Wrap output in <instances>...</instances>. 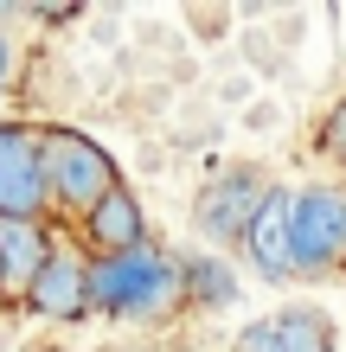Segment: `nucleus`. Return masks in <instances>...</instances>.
I'll use <instances>...</instances> for the list:
<instances>
[{
    "instance_id": "12",
    "label": "nucleus",
    "mask_w": 346,
    "mask_h": 352,
    "mask_svg": "<svg viewBox=\"0 0 346 352\" xmlns=\"http://www.w3.org/2000/svg\"><path fill=\"white\" fill-rule=\"evenodd\" d=\"M321 148H327L334 160H346V102L327 109V122H321Z\"/></svg>"
},
{
    "instance_id": "13",
    "label": "nucleus",
    "mask_w": 346,
    "mask_h": 352,
    "mask_svg": "<svg viewBox=\"0 0 346 352\" xmlns=\"http://www.w3.org/2000/svg\"><path fill=\"white\" fill-rule=\"evenodd\" d=\"M7 77H13V38L0 32V90H7Z\"/></svg>"
},
{
    "instance_id": "4",
    "label": "nucleus",
    "mask_w": 346,
    "mask_h": 352,
    "mask_svg": "<svg viewBox=\"0 0 346 352\" xmlns=\"http://www.w3.org/2000/svg\"><path fill=\"white\" fill-rule=\"evenodd\" d=\"M263 199H270V179H263L257 167H225L212 186H199V205H193V224L199 237L212 243H244V231H250V218L263 212Z\"/></svg>"
},
{
    "instance_id": "11",
    "label": "nucleus",
    "mask_w": 346,
    "mask_h": 352,
    "mask_svg": "<svg viewBox=\"0 0 346 352\" xmlns=\"http://www.w3.org/2000/svg\"><path fill=\"white\" fill-rule=\"evenodd\" d=\"M180 282H186L206 307H225V301L237 295V276H231L218 256H186V263H180Z\"/></svg>"
},
{
    "instance_id": "5",
    "label": "nucleus",
    "mask_w": 346,
    "mask_h": 352,
    "mask_svg": "<svg viewBox=\"0 0 346 352\" xmlns=\"http://www.w3.org/2000/svg\"><path fill=\"white\" fill-rule=\"evenodd\" d=\"M39 205H45L39 135L19 122H0V224H32Z\"/></svg>"
},
{
    "instance_id": "9",
    "label": "nucleus",
    "mask_w": 346,
    "mask_h": 352,
    "mask_svg": "<svg viewBox=\"0 0 346 352\" xmlns=\"http://www.w3.org/2000/svg\"><path fill=\"white\" fill-rule=\"evenodd\" d=\"M26 295H32V307L45 320H77L90 307V276H84V263H71V256H45V269L26 282Z\"/></svg>"
},
{
    "instance_id": "8",
    "label": "nucleus",
    "mask_w": 346,
    "mask_h": 352,
    "mask_svg": "<svg viewBox=\"0 0 346 352\" xmlns=\"http://www.w3.org/2000/svg\"><path fill=\"white\" fill-rule=\"evenodd\" d=\"M84 231H90V243L103 256H122V250H135V243H148V218H141L129 186H116V192H103L84 212Z\"/></svg>"
},
{
    "instance_id": "6",
    "label": "nucleus",
    "mask_w": 346,
    "mask_h": 352,
    "mask_svg": "<svg viewBox=\"0 0 346 352\" xmlns=\"http://www.w3.org/2000/svg\"><path fill=\"white\" fill-rule=\"evenodd\" d=\"M237 352H334V320L321 307L295 301V307H276L270 320L244 327Z\"/></svg>"
},
{
    "instance_id": "7",
    "label": "nucleus",
    "mask_w": 346,
    "mask_h": 352,
    "mask_svg": "<svg viewBox=\"0 0 346 352\" xmlns=\"http://www.w3.org/2000/svg\"><path fill=\"white\" fill-rule=\"evenodd\" d=\"M244 250H250V269L263 282H289L295 276V250H289V186H270L263 212L244 231Z\"/></svg>"
},
{
    "instance_id": "2",
    "label": "nucleus",
    "mask_w": 346,
    "mask_h": 352,
    "mask_svg": "<svg viewBox=\"0 0 346 352\" xmlns=\"http://www.w3.org/2000/svg\"><path fill=\"white\" fill-rule=\"evenodd\" d=\"M39 167H45V192H58L65 205H77V212H90L103 192H116V160L96 148L90 135L77 129H45L39 135Z\"/></svg>"
},
{
    "instance_id": "1",
    "label": "nucleus",
    "mask_w": 346,
    "mask_h": 352,
    "mask_svg": "<svg viewBox=\"0 0 346 352\" xmlns=\"http://www.w3.org/2000/svg\"><path fill=\"white\" fill-rule=\"evenodd\" d=\"M84 276H90V307H109L122 320H154V314H167V307L186 295L180 256H167L154 237L135 243V250H122V256L90 263Z\"/></svg>"
},
{
    "instance_id": "10",
    "label": "nucleus",
    "mask_w": 346,
    "mask_h": 352,
    "mask_svg": "<svg viewBox=\"0 0 346 352\" xmlns=\"http://www.w3.org/2000/svg\"><path fill=\"white\" fill-rule=\"evenodd\" d=\"M0 256H7V282H32L45 269V231L39 224H0Z\"/></svg>"
},
{
    "instance_id": "3",
    "label": "nucleus",
    "mask_w": 346,
    "mask_h": 352,
    "mask_svg": "<svg viewBox=\"0 0 346 352\" xmlns=\"http://www.w3.org/2000/svg\"><path fill=\"white\" fill-rule=\"evenodd\" d=\"M289 250H295V276H327L346 256V192H334V186L289 192Z\"/></svg>"
},
{
    "instance_id": "14",
    "label": "nucleus",
    "mask_w": 346,
    "mask_h": 352,
    "mask_svg": "<svg viewBox=\"0 0 346 352\" xmlns=\"http://www.w3.org/2000/svg\"><path fill=\"white\" fill-rule=\"evenodd\" d=\"M0 288H7V256H0Z\"/></svg>"
}]
</instances>
